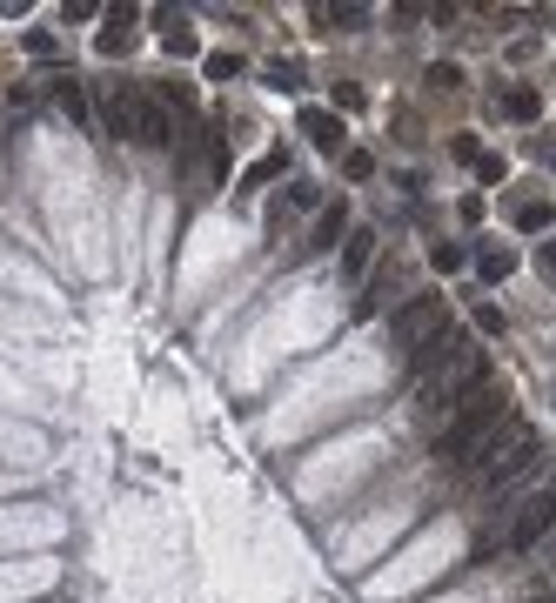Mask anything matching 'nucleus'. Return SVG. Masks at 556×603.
<instances>
[{
  "instance_id": "obj_15",
  "label": "nucleus",
  "mask_w": 556,
  "mask_h": 603,
  "mask_svg": "<svg viewBox=\"0 0 556 603\" xmlns=\"http://www.w3.org/2000/svg\"><path fill=\"white\" fill-rule=\"evenodd\" d=\"M208 81H235V74H242V54H208Z\"/></svg>"
},
{
  "instance_id": "obj_17",
  "label": "nucleus",
  "mask_w": 556,
  "mask_h": 603,
  "mask_svg": "<svg viewBox=\"0 0 556 603\" xmlns=\"http://www.w3.org/2000/svg\"><path fill=\"white\" fill-rule=\"evenodd\" d=\"M54 101H61L74 121H88V101H81V88H74V81H61V88H54Z\"/></svg>"
},
{
  "instance_id": "obj_22",
  "label": "nucleus",
  "mask_w": 556,
  "mask_h": 603,
  "mask_svg": "<svg viewBox=\"0 0 556 603\" xmlns=\"http://www.w3.org/2000/svg\"><path fill=\"white\" fill-rule=\"evenodd\" d=\"M476 329H483V335H503V309H476Z\"/></svg>"
},
{
  "instance_id": "obj_6",
  "label": "nucleus",
  "mask_w": 556,
  "mask_h": 603,
  "mask_svg": "<svg viewBox=\"0 0 556 603\" xmlns=\"http://www.w3.org/2000/svg\"><path fill=\"white\" fill-rule=\"evenodd\" d=\"M128 141H141V148H168V141H175V114L161 108L155 94H134V128H128Z\"/></svg>"
},
{
  "instance_id": "obj_14",
  "label": "nucleus",
  "mask_w": 556,
  "mask_h": 603,
  "mask_svg": "<svg viewBox=\"0 0 556 603\" xmlns=\"http://www.w3.org/2000/svg\"><path fill=\"white\" fill-rule=\"evenodd\" d=\"M342 175H349V181H369V175H376V155H369V148H349V155H342Z\"/></svg>"
},
{
  "instance_id": "obj_7",
  "label": "nucleus",
  "mask_w": 556,
  "mask_h": 603,
  "mask_svg": "<svg viewBox=\"0 0 556 603\" xmlns=\"http://www.w3.org/2000/svg\"><path fill=\"white\" fill-rule=\"evenodd\" d=\"M369 268H376V228H349V242H342V275L362 282Z\"/></svg>"
},
{
  "instance_id": "obj_16",
  "label": "nucleus",
  "mask_w": 556,
  "mask_h": 603,
  "mask_svg": "<svg viewBox=\"0 0 556 603\" xmlns=\"http://www.w3.org/2000/svg\"><path fill=\"white\" fill-rule=\"evenodd\" d=\"M429 262H436V275H456V268H463V248H456V242H436V248H429Z\"/></svg>"
},
{
  "instance_id": "obj_10",
  "label": "nucleus",
  "mask_w": 556,
  "mask_h": 603,
  "mask_svg": "<svg viewBox=\"0 0 556 603\" xmlns=\"http://www.w3.org/2000/svg\"><path fill=\"white\" fill-rule=\"evenodd\" d=\"M335 242H349V208L335 201V208H322V222H315V242L309 248H335Z\"/></svg>"
},
{
  "instance_id": "obj_2",
  "label": "nucleus",
  "mask_w": 556,
  "mask_h": 603,
  "mask_svg": "<svg viewBox=\"0 0 556 603\" xmlns=\"http://www.w3.org/2000/svg\"><path fill=\"white\" fill-rule=\"evenodd\" d=\"M536 456H543V443H536V429L530 423H503V436H490L483 443V456H476V476L490 483V490H510V483H523L536 469Z\"/></svg>"
},
{
  "instance_id": "obj_20",
  "label": "nucleus",
  "mask_w": 556,
  "mask_h": 603,
  "mask_svg": "<svg viewBox=\"0 0 556 603\" xmlns=\"http://www.w3.org/2000/svg\"><path fill=\"white\" fill-rule=\"evenodd\" d=\"M369 21V7H356V0H342V7H335V27H362Z\"/></svg>"
},
{
  "instance_id": "obj_19",
  "label": "nucleus",
  "mask_w": 556,
  "mask_h": 603,
  "mask_svg": "<svg viewBox=\"0 0 556 603\" xmlns=\"http://www.w3.org/2000/svg\"><path fill=\"white\" fill-rule=\"evenodd\" d=\"M168 54H195V34H188L181 21H168Z\"/></svg>"
},
{
  "instance_id": "obj_9",
  "label": "nucleus",
  "mask_w": 556,
  "mask_h": 603,
  "mask_svg": "<svg viewBox=\"0 0 556 603\" xmlns=\"http://www.w3.org/2000/svg\"><path fill=\"white\" fill-rule=\"evenodd\" d=\"M503 114H510V121H536V114H543V94H536L530 81H516V88H503Z\"/></svg>"
},
{
  "instance_id": "obj_11",
  "label": "nucleus",
  "mask_w": 556,
  "mask_h": 603,
  "mask_svg": "<svg viewBox=\"0 0 556 603\" xmlns=\"http://www.w3.org/2000/svg\"><path fill=\"white\" fill-rule=\"evenodd\" d=\"M510 222L523 228V235H550V201H516Z\"/></svg>"
},
{
  "instance_id": "obj_24",
  "label": "nucleus",
  "mask_w": 556,
  "mask_h": 603,
  "mask_svg": "<svg viewBox=\"0 0 556 603\" xmlns=\"http://www.w3.org/2000/svg\"><path fill=\"white\" fill-rule=\"evenodd\" d=\"M543 597H550V603H556V570H550V583H543Z\"/></svg>"
},
{
  "instance_id": "obj_4",
  "label": "nucleus",
  "mask_w": 556,
  "mask_h": 603,
  "mask_svg": "<svg viewBox=\"0 0 556 603\" xmlns=\"http://www.w3.org/2000/svg\"><path fill=\"white\" fill-rule=\"evenodd\" d=\"M550 530H556V483H543V490H530L510 510V523H503V550H536Z\"/></svg>"
},
{
  "instance_id": "obj_18",
  "label": "nucleus",
  "mask_w": 556,
  "mask_h": 603,
  "mask_svg": "<svg viewBox=\"0 0 556 603\" xmlns=\"http://www.w3.org/2000/svg\"><path fill=\"white\" fill-rule=\"evenodd\" d=\"M268 175H282V155H262V161L242 175V188H255V181H268Z\"/></svg>"
},
{
  "instance_id": "obj_13",
  "label": "nucleus",
  "mask_w": 556,
  "mask_h": 603,
  "mask_svg": "<svg viewBox=\"0 0 556 603\" xmlns=\"http://www.w3.org/2000/svg\"><path fill=\"white\" fill-rule=\"evenodd\" d=\"M476 268H483L490 282H503V275L516 268V248H483V255H476Z\"/></svg>"
},
{
  "instance_id": "obj_23",
  "label": "nucleus",
  "mask_w": 556,
  "mask_h": 603,
  "mask_svg": "<svg viewBox=\"0 0 556 603\" xmlns=\"http://www.w3.org/2000/svg\"><path fill=\"white\" fill-rule=\"evenodd\" d=\"M536 268H543V282H556V242L536 248Z\"/></svg>"
},
{
  "instance_id": "obj_12",
  "label": "nucleus",
  "mask_w": 556,
  "mask_h": 603,
  "mask_svg": "<svg viewBox=\"0 0 556 603\" xmlns=\"http://www.w3.org/2000/svg\"><path fill=\"white\" fill-rule=\"evenodd\" d=\"M101 121H108V134H128L134 128V94H108L101 101Z\"/></svg>"
},
{
  "instance_id": "obj_21",
  "label": "nucleus",
  "mask_w": 556,
  "mask_h": 603,
  "mask_svg": "<svg viewBox=\"0 0 556 603\" xmlns=\"http://www.w3.org/2000/svg\"><path fill=\"white\" fill-rule=\"evenodd\" d=\"M429 81H443V88H463V67H456V61H436V67H429Z\"/></svg>"
},
{
  "instance_id": "obj_3",
  "label": "nucleus",
  "mask_w": 556,
  "mask_h": 603,
  "mask_svg": "<svg viewBox=\"0 0 556 603\" xmlns=\"http://www.w3.org/2000/svg\"><path fill=\"white\" fill-rule=\"evenodd\" d=\"M483 382H490V362H483V349H469V342H456V356H449L443 369L429 376V402H436V409L449 416V409H463V402L476 396Z\"/></svg>"
},
{
  "instance_id": "obj_8",
  "label": "nucleus",
  "mask_w": 556,
  "mask_h": 603,
  "mask_svg": "<svg viewBox=\"0 0 556 603\" xmlns=\"http://www.w3.org/2000/svg\"><path fill=\"white\" fill-rule=\"evenodd\" d=\"M302 134H309L315 148H329V155L342 148V121H335L329 108H302Z\"/></svg>"
},
{
  "instance_id": "obj_1",
  "label": "nucleus",
  "mask_w": 556,
  "mask_h": 603,
  "mask_svg": "<svg viewBox=\"0 0 556 603\" xmlns=\"http://www.w3.org/2000/svg\"><path fill=\"white\" fill-rule=\"evenodd\" d=\"M510 423V409H503V396H490V389H476V396L463 402V409H449L443 416V436H436V456H443L449 469H469L476 456H483V443H490L496 429Z\"/></svg>"
},
{
  "instance_id": "obj_5",
  "label": "nucleus",
  "mask_w": 556,
  "mask_h": 603,
  "mask_svg": "<svg viewBox=\"0 0 556 603\" xmlns=\"http://www.w3.org/2000/svg\"><path fill=\"white\" fill-rule=\"evenodd\" d=\"M436 329H443V295H416L389 315V342H402V349H423Z\"/></svg>"
}]
</instances>
